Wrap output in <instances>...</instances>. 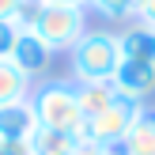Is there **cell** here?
<instances>
[{
	"label": "cell",
	"instance_id": "6da1fadb",
	"mask_svg": "<svg viewBox=\"0 0 155 155\" xmlns=\"http://www.w3.org/2000/svg\"><path fill=\"white\" fill-rule=\"evenodd\" d=\"M72 57V83H98V80H114V72L121 68V38L117 30L106 27H87V34L68 49Z\"/></svg>",
	"mask_w": 155,
	"mask_h": 155
},
{
	"label": "cell",
	"instance_id": "7a4b0ae2",
	"mask_svg": "<svg viewBox=\"0 0 155 155\" xmlns=\"http://www.w3.org/2000/svg\"><path fill=\"white\" fill-rule=\"evenodd\" d=\"M30 106H34L38 129L83 136V110H80L72 80H42L30 91Z\"/></svg>",
	"mask_w": 155,
	"mask_h": 155
},
{
	"label": "cell",
	"instance_id": "3957f363",
	"mask_svg": "<svg viewBox=\"0 0 155 155\" xmlns=\"http://www.w3.org/2000/svg\"><path fill=\"white\" fill-rule=\"evenodd\" d=\"M27 30H34L53 53H68L87 34V15H83V8H42L38 4Z\"/></svg>",
	"mask_w": 155,
	"mask_h": 155
},
{
	"label": "cell",
	"instance_id": "277c9868",
	"mask_svg": "<svg viewBox=\"0 0 155 155\" xmlns=\"http://www.w3.org/2000/svg\"><path fill=\"white\" fill-rule=\"evenodd\" d=\"M140 110H144L140 102L117 95V102H114V106H106L102 114H95V117L83 121V136H80V140L98 144V148H110V151H114L121 140H125V133L133 129V121H136V114H140Z\"/></svg>",
	"mask_w": 155,
	"mask_h": 155
},
{
	"label": "cell",
	"instance_id": "5b68a950",
	"mask_svg": "<svg viewBox=\"0 0 155 155\" xmlns=\"http://www.w3.org/2000/svg\"><path fill=\"white\" fill-rule=\"evenodd\" d=\"M12 61L15 68H19L23 76H30V80H38V76H45L49 72V64H53V49L42 42V38L34 34V30H19V38H15V45H12Z\"/></svg>",
	"mask_w": 155,
	"mask_h": 155
},
{
	"label": "cell",
	"instance_id": "8992f818",
	"mask_svg": "<svg viewBox=\"0 0 155 155\" xmlns=\"http://www.w3.org/2000/svg\"><path fill=\"white\" fill-rule=\"evenodd\" d=\"M114 87L117 95L144 106L155 95V61H121V68L114 72Z\"/></svg>",
	"mask_w": 155,
	"mask_h": 155
},
{
	"label": "cell",
	"instance_id": "52a82bcc",
	"mask_svg": "<svg viewBox=\"0 0 155 155\" xmlns=\"http://www.w3.org/2000/svg\"><path fill=\"white\" fill-rule=\"evenodd\" d=\"M34 133H38V117H34L30 98L0 106V144H30Z\"/></svg>",
	"mask_w": 155,
	"mask_h": 155
},
{
	"label": "cell",
	"instance_id": "ba28073f",
	"mask_svg": "<svg viewBox=\"0 0 155 155\" xmlns=\"http://www.w3.org/2000/svg\"><path fill=\"white\" fill-rule=\"evenodd\" d=\"M121 155H155V110L144 106L140 114H136L133 129L125 133V140L117 144Z\"/></svg>",
	"mask_w": 155,
	"mask_h": 155
},
{
	"label": "cell",
	"instance_id": "9c48e42d",
	"mask_svg": "<svg viewBox=\"0 0 155 155\" xmlns=\"http://www.w3.org/2000/svg\"><path fill=\"white\" fill-rule=\"evenodd\" d=\"M117 38L125 61H155V27H144L133 19L125 30H117Z\"/></svg>",
	"mask_w": 155,
	"mask_h": 155
},
{
	"label": "cell",
	"instance_id": "30bf717a",
	"mask_svg": "<svg viewBox=\"0 0 155 155\" xmlns=\"http://www.w3.org/2000/svg\"><path fill=\"white\" fill-rule=\"evenodd\" d=\"M76 98H80V110H83V121L102 114L106 106L117 102V87L114 80H98V83H76Z\"/></svg>",
	"mask_w": 155,
	"mask_h": 155
},
{
	"label": "cell",
	"instance_id": "8fae6325",
	"mask_svg": "<svg viewBox=\"0 0 155 155\" xmlns=\"http://www.w3.org/2000/svg\"><path fill=\"white\" fill-rule=\"evenodd\" d=\"M30 91H34V80H30V76H23L12 61H0V106L27 102Z\"/></svg>",
	"mask_w": 155,
	"mask_h": 155
},
{
	"label": "cell",
	"instance_id": "7c38bea8",
	"mask_svg": "<svg viewBox=\"0 0 155 155\" xmlns=\"http://www.w3.org/2000/svg\"><path fill=\"white\" fill-rule=\"evenodd\" d=\"M80 136L72 133H49V129H38L34 140H30V151L34 155H80Z\"/></svg>",
	"mask_w": 155,
	"mask_h": 155
},
{
	"label": "cell",
	"instance_id": "4fadbf2b",
	"mask_svg": "<svg viewBox=\"0 0 155 155\" xmlns=\"http://www.w3.org/2000/svg\"><path fill=\"white\" fill-rule=\"evenodd\" d=\"M91 12H98L102 19H114V23H125V19H136V8L140 0H87Z\"/></svg>",
	"mask_w": 155,
	"mask_h": 155
},
{
	"label": "cell",
	"instance_id": "5bb4252c",
	"mask_svg": "<svg viewBox=\"0 0 155 155\" xmlns=\"http://www.w3.org/2000/svg\"><path fill=\"white\" fill-rule=\"evenodd\" d=\"M30 8V0H0V23H19V15Z\"/></svg>",
	"mask_w": 155,
	"mask_h": 155
},
{
	"label": "cell",
	"instance_id": "9a60e30c",
	"mask_svg": "<svg viewBox=\"0 0 155 155\" xmlns=\"http://www.w3.org/2000/svg\"><path fill=\"white\" fill-rule=\"evenodd\" d=\"M15 38H19V27H15V23H0V61H8V57H12Z\"/></svg>",
	"mask_w": 155,
	"mask_h": 155
},
{
	"label": "cell",
	"instance_id": "2e32d148",
	"mask_svg": "<svg viewBox=\"0 0 155 155\" xmlns=\"http://www.w3.org/2000/svg\"><path fill=\"white\" fill-rule=\"evenodd\" d=\"M136 23L155 27V0H140V8H136Z\"/></svg>",
	"mask_w": 155,
	"mask_h": 155
},
{
	"label": "cell",
	"instance_id": "e0dca14e",
	"mask_svg": "<svg viewBox=\"0 0 155 155\" xmlns=\"http://www.w3.org/2000/svg\"><path fill=\"white\" fill-rule=\"evenodd\" d=\"M42 8H87V0H34Z\"/></svg>",
	"mask_w": 155,
	"mask_h": 155
},
{
	"label": "cell",
	"instance_id": "ac0fdd59",
	"mask_svg": "<svg viewBox=\"0 0 155 155\" xmlns=\"http://www.w3.org/2000/svg\"><path fill=\"white\" fill-rule=\"evenodd\" d=\"M0 155H34L30 144H0Z\"/></svg>",
	"mask_w": 155,
	"mask_h": 155
},
{
	"label": "cell",
	"instance_id": "d6986e66",
	"mask_svg": "<svg viewBox=\"0 0 155 155\" xmlns=\"http://www.w3.org/2000/svg\"><path fill=\"white\" fill-rule=\"evenodd\" d=\"M80 155H114L110 148H98V144H87V140H83L80 144Z\"/></svg>",
	"mask_w": 155,
	"mask_h": 155
}]
</instances>
